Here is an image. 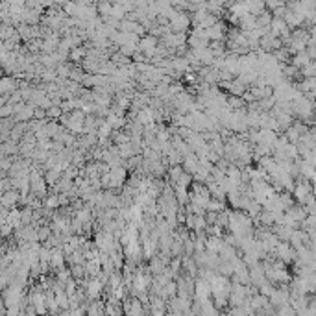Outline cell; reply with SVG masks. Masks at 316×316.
Segmentation results:
<instances>
[{"instance_id":"1","label":"cell","mask_w":316,"mask_h":316,"mask_svg":"<svg viewBox=\"0 0 316 316\" xmlns=\"http://www.w3.org/2000/svg\"><path fill=\"white\" fill-rule=\"evenodd\" d=\"M313 183L309 181V179H305V177H298L296 181V187H294V191H292V196H294V200H296L298 204L305 205L309 200H313L315 198V194H313Z\"/></svg>"},{"instance_id":"2","label":"cell","mask_w":316,"mask_h":316,"mask_svg":"<svg viewBox=\"0 0 316 316\" xmlns=\"http://www.w3.org/2000/svg\"><path fill=\"white\" fill-rule=\"evenodd\" d=\"M17 204H20V193L17 189H11L10 193H4V194H2V207H6V209H15Z\"/></svg>"},{"instance_id":"3","label":"cell","mask_w":316,"mask_h":316,"mask_svg":"<svg viewBox=\"0 0 316 316\" xmlns=\"http://www.w3.org/2000/svg\"><path fill=\"white\" fill-rule=\"evenodd\" d=\"M183 170H185L187 174H191V176H194L196 172H198V168H200V159H198V156L196 154H191L189 158H185V161H183Z\"/></svg>"},{"instance_id":"4","label":"cell","mask_w":316,"mask_h":316,"mask_svg":"<svg viewBox=\"0 0 316 316\" xmlns=\"http://www.w3.org/2000/svg\"><path fill=\"white\" fill-rule=\"evenodd\" d=\"M43 205L47 207V209H50V211H57V207H61V202H59V194H50L43 202Z\"/></svg>"},{"instance_id":"5","label":"cell","mask_w":316,"mask_h":316,"mask_svg":"<svg viewBox=\"0 0 316 316\" xmlns=\"http://www.w3.org/2000/svg\"><path fill=\"white\" fill-rule=\"evenodd\" d=\"M224 211H228L226 202H220V200H211L207 205V213H224Z\"/></svg>"}]
</instances>
